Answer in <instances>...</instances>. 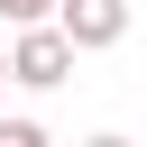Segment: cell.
<instances>
[{
	"instance_id": "obj_1",
	"label": "cell",
	"mask_w": 147,
	"mask_h": 147,
	"mask_svg": "<svg viewBox=\"0 0 147 147\" xmlns=\"http://www.w3.org/2000/svg\"><path fill=\"white\" fill-rule=\"evenodd\" d=\"M74 37H64V18H37V28H18V46H9V74L28 83V92H55L64 74H74Z\"/></svg>"
},
{
	"instance_id": "obj_2",
	"label": "cell",
	"mask_w": 147,
	"mask_h": 147,
	"mask_svg": "<svg viewBox=\"0 0 147 147\" xmlns=\"http://www.w3.org/2000/svg\"><path fill=\"white\" fill-rule=\"evenodd\" d=\"M55 18H64V37H74L83 55H101V46H119V37H129V0H64Z\"/></svg>"
},
{
	"instance_id": "obj_3",
	"label": "cell",
	"mask_w": 147,
	"mask_h": 147,
	"mask_svg": "<svg viewBox=\"0 0 147 147\" xmlns=\"http://www.w3.org/2000/svg\"><path fill=\"white\" fill-rule=\"evenodd\" d=\"M55 9H64V0H0V18H9V28H37V18H55Z\"/></svg>"
},
{
	"instance_id": "obj_4",
	"label": "cell",
	"mask_w": 147,
	"mask_h": 147,
	"mask_svg": "<svg viewBox=\"0 0 147 147\" xmlns=\"http://www.w3.org/2000/svg\"><path fill=\"white\" fill-rule=\"evenodd\" d=\"M0 147H46V129L37 119H0Z\"/></svg>"
},
{
	"instance_id": "obj_5",
	"label": "cell",
	"mask_w": 147,
	"mask_h": 147,
	"mask_svg": "<svg viewBox=\"0 0 147 147\" xmlns=\"http://www.w3.org/2000/svg\"><path fill=\"white\" fill-rule=\"evenodd\" d=\"M0 83H18V74H9V46H0Z\"/></svg>"
},
{
	"instance_id": "obj_6",
	"label": "cell",
	"mask_w": 147,
	"mask_h": 147,
	"mask_svg": "<svg viewBox=\"0 0 147 147\" xmlns=\"http://www.w3.org/2000/svg\"><path fill=\"white\" fill-rule=\"evenodd\" d=\"M92 147H129V138H92Z\"/></svg>"
}]
</instances>
